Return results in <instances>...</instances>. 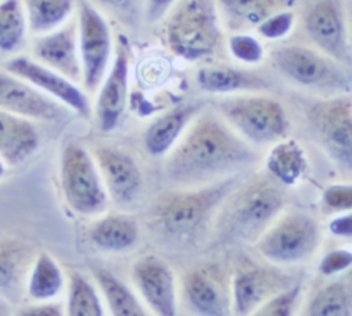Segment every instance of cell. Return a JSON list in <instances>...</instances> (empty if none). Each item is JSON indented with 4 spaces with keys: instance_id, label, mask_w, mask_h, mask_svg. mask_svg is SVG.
Returning <instances> with one entry per match:
<instances>
[{
    "instance_id": "1",
    "label": "cell",
    "mask_w": 352,
    "mask_h": 316,
    "mask_svg": "<svg viewBox=\"0 0 352 316\" xmlns=\"http://www.w3.org/2000/svg\"><path fill=\"white\" fill-rule=\"evenodd\" d=\"M165 172L177 183H195L248 165L254 154L213 115H201L173 146Z\"/></svg>"
},
{
    "instance_id": "2",
    "label": "cell",
    "mask_w": 352,
    "mask_h": 316,
    "mask_svg": "<svg viewBox=\"0 0 352 316\" xmlns=\"http://www.w3.org/2000/svg\"><path fill=\"white\" fill-rule=\"evenodd\" d=\"M165 23V41L176 56L195 62L216 54L223 41L214 0H176Z\"/></svg>"
},
{
    "instance_id": "3",
    "label": "cell",
    "mask_w": 352,
    "mask_h": 316,
    "mask_svg": "<svg viewBox=\"0 0 352 316\" xmlns=\"http://www.w3.org/2000/svg\"><path fill=\"white\" fill-rule=\"evenodd\" d=\"M283 206V192L271 179H257L245 185L223 213L221 231L227 238L253 239Z\"/></svg>"
},
{
    "instance_id": "4",
    "label": "cell",
    "mask_w": 352,
    "mask_h": 316,
    "mask_svg": "<svg viewBox=\"0 0 352 316\" xmlns=\"http://www.w3.org/2000/svg\"><path fill=\"white\" fill-rule=\"evenodd\" d=\"M234 185L235 179H228L192 191L166 194L154 205L153 217L170 235H190L205 223Z\"/></svg>"
},
{
    "instance_id": "5",
    "label": "cell",
    "mask_w": 352,
    "mask_h": 316,
    "mask_svg": "<svg viewBox=\"0 0 352 316\" xmlns=\"http://www.w3.org/2000/svg\"><path fill=\"white\" fill-rule=\"evenodd\" d=\"M60 185L67 205L80 214H98L106 209L107 195L98 166L80 144H65L60 154Z\"/></svg>"
},
{
    "instance_id": "6",
    "label": "cell",
    "mask_w": 352,
    "mask_h": 316,
    "mask_svg": "<svg viewBox=\"0 0 352 316\" xmlns=\"http://www.w3.org/2000/svg\"><path fill=\"white\" fill-rule=\"evenodd\" d=\"M219 113L245 137L254 143H270L287 129L282 104L268 96L242 95L216 100Z\"/></svg>"
},
{
    "instance_id": "7",
    "label": "cell",
    "mask_w": 352,
    "mask_h": 316,
    "mask_svg": "<svg viewBox=\"0 0 352 316\" xmlns=\"http://www.w3.org/2000/svg\"><path fill=\"white\" fill-rule=\"evenodd\" d=\"M274 66L292 81L316 89L348 91L349 78L341 65L304 45H282L271 52Z\"/></svg>"
},
{
    "instance_id": "8",
    "label": "cell",
    "mask_w": 352,
    "mask_h": 316,
    "mask_svg": "<svg viewBox=\"0 0 352 316\" xmlns=\"http://www.w3.org/2000/svg\"><path fill=\"white\" fill-rule=\"evenodd\" d=\"M77 29L81 84L87 92L94 93L99 88L110 65V29L99 10L88 0L78 1Z\"/></svg>"
},
{
    "instance_id": "9",
    "label": "cell",
    "mask_w": 352,
    "mask_h": 316,
    "mask_svg": "<svg viewBox=\"0 0 352 316\" xmlns=\"http://www.w3.org/2000/svg\"><path fill=\"white\" fill-rule=\"evenodd\" d=\"M319 240L318 224L301 213H292L278 220L260 235L256 247L267 260L292 264L308 257Z\"/></svg>"
},
{
    "instance_id": "10",
    "label": "cell",
    "mask_w": 352,
    "mask_h": 316,
    "mask_svg": "<svg viewBox=\"0 0 352 316\" xmlns=\"http://www.w3.org/2000/svg\"><path fill=\"white\" fill-rule=\"evenodd\" d=\"M352 103L349 95L314 103L308 111L318 137L329 155L345 170L352 165Z\"/></svg>"
},
{
    "instance_id": "11",
    "label": "cell",
    "mask_w": 352,
    "mask_h": 316,
    "mask_svg": "<svg viewBox=\"0 0 352 316\" xmlns=\"http://www.w3.org/2000/svg\"><path fill=\"white\" fill-rule=\"evenodd\" d=\"M302 26L309 40L340 65H351V45L338 0H311L302 14Z\"/></svg>"
},
{
    "instance_id": "12",
    "label": "cell",
    "mask_w": 352,
    "mask_h": 316,
    "mask_svg": "<svg viewBox=\"0 0 352 316\" xmlns=\"http://www.w3.org/2000/svg\"><path fill=\"white\" fill-rule=\"evenodd\" d=\"M8 73L28 81L41 92L54 98L67 109L76 111L84 118L91 114V104L84 91L78 85L55 70L41 65L30 56L16 55L7 59L3 65Z\"/></svg>"
},
{
    "instance_id": "13",
    "label": "cell",
    "mask_w": 352,
    "mask_h": 316,
    "mask_svg": "<svg viewBox=\"0 0 352 316\" xmlns=\"http://www.w3.org/2000/svg\"><path fill=\"white\" fill-rule=\"evenodd\" d=\"M0 109L30 121H62L69 109L28 81L0 70Z\"/></svg>"
},
{
    "instance_id": "14",
    "label": "cell",
    "mask_w": 352,
    "mask_h": 316,
    "mask_svg": "<svg viewBox=\"0 0 352 316\" xmlns=\"http://www.w3.org/2000/svg\"><path fill=\"white\" fill-rule=\"evenodd\" d=\"M30 58L76 84L81 82L77 19L36 36L30 43Z\"/></svg>"
},
{
    "instance_id": "15",
    "label": "cell",
    "mask_w": 352,
    "mask_h": 316,
    "mask_svg": "<svg viewBox=\"0 0 352 316\" xmlns=\"http://www.w3.org/2000/svg\"><path fill=\"white\" fill-rule=\"evenodd\" d=\"M129 77V48L124 37H118L111 67L107 69L100 82V91L96 100V120L100 131L110 132L120 122L128 98Z\"/></svg>"
},
{
    "instance_id": "16",
    "label": "cell",
    "mask_w": 352,
    "mask_h": 316,
    "mask_svg": "<svg viewBox=\"0 0 352 316\" xmlns=\"http://www.w3.org/2000/svg\"><path fill=\"white\" fill-rule=\"evenodd\" d=\"M132 278L153 312L162 316L176 313V290L170 268L158 257L139 258L132 268Z\"/></svg>"
},
{
    "instance_id": "17",
    "label": "cell",
    "mask_w": 352,
    "mask_h": 316,
    "mask_svg": "<svg viewBox=\"0 0 352 316\" xmlns=\"http://www.w3.org/2000/svg\"><path fill=\"white\" fill-rule=\"evenodd\" d=\"M92 155L111 198L118 203L133 201L143 185L140 169L133 158L109 146L96 147Z\"/></svg>"
},
{
    "instance_id": "18",
    "label": "cell",
    "mask_w": 352,
    "mask_h": 316,
    "mask_svg": "<svg viewBox=\"0 0 352 316\" xmlns=\"http://www.w3.org/2000/svg\"><path fill=\"white\" fill-rule=\"evenodd\" d=\"M33 258L26 240L10 234L0 235V297L11 304L19 300Z\"/></svg>"
},
{
    "instance_id": "19",
    "label": "cell",
    "mask_w": 352,
    "mask_h": 316,
    "mask_svg": "<svg viewBox=\"0 0 352 316\" xmlns=\"http://www.w3.org/2000/svg\"><path fill=\"white\" fill-rule=\"evenodd\" d=\"M38 144L40 135L33 121L0 109V159L7 168L26 162Z\"/></svg>"
},
{
    "instance_id": "20",
    "label": "cell",
    "mask_w": 352,
    "mask_h": 316,
    "mask_svg": "<svg viewBox=\"0 0 352 316\" xmlns=\"http://www.w3.org/2000/svg\"><path fill=\"white\" fill-rule=\"evenodd\" d=\"M199 110L201 103L187 102L177 104L157 118L146 131V150L151 155L166 154L177 143L183 129Z\"/></svg>"
},
{
    "instance_id": "21",
    "label": "cell",
    "mask_w": 352,
    "mask_h": 316,
    "mask_svg": "<svg viewBox=\"0 0 352 316\" xmlns=\"http://www.w3.org/2000/svg\"><path fill=\"white\" fill-rule=\"evenodd\" d=\"M280 282L275 273L265 269H245L238 272L232 284L235 313H253L279 290Z\"/></svg>"
},
{
    "instance_id": "22",
    "label": "cell",
    "mask_w": 352,
    "mask_h": 316,
    "mask_svg": "<svg viewBox=\"0 0 352 316\" xmlns=\"http://www.w3.org/2000/svg\"><path fill=\"white\" fill-rule=\"evenodd\" d=\"M198 87L210 93H228L236 91H261L270 88L268 80L257 73L230 66H205L197 73Z\"/></svg>"
},
{
    "instance_id": "23",
    "label": "cell",
    "mask_w": 352,
    "mask_h": 316,
    "mask_svg": "<svg viewBox=\"0 0 352 316\" xmlns=\"http://www.w3.org/2000/svg\"><path fill=\"white\" fill-rule=\"evenodd\" d=\"M230 25L235 29L257 27L270 16L292 10L297 0H214Z\"/></svg>"
},
{
    "instance_id": "24",
    "label": "cell",
    "mask_w": 352,
    "mask_h": 316,
    "mask_svg": "<svg viewBox=\"0 0 352 316\" xmlns=\"http://www.w3.org/2000/svg\"><path fill=\"white\" fill-rule=\"evenodd\" d=\"M65 278L52 256L40 251L34 256L25 282V295L29 301H52L63 290Z\"/></svg>"
},
{
    "instance_id": "25",
    "label": "cell",
    "mask_w": 352,
    "mask_h": 316,
    "mask_svg": "<svg viewBox=\"0 0 352 316\" xmlns=\"http://www.w3.org/2000/svg\"><path fill=\"white\" fill-rule=\"evenodd\" d=\"M88 236L91 242L102 250L121 251L135 245L138 239V225L126 216L109 214L91 225Z\"/></svg>"
},
{
    "instance_id": "26",
    "label": "cell",
    "mask_w": 352,
    "mask_h": 316,
    "mask_svg": "<svg viewBox=\"0 0 352 316\" xmlns=\"http://www.w3.org/2000/svg\"><path fill=\"white\" fill-rule=\"evenodd\" d=\"M186 295L191 308L201 315H227V298L213 278L204 271H192L184 282Z\"/></svg>"
},
{
    "instance_id": "27",
    "label": "cell",
    "mask_w": 352,
    "mask_h": 316,
    "mask_svg": "<svg viewBox=\"0 0 352 316\" xmlns=\"http://www.w3.org/2000/svg\"><path fill=\"white\" fill-rule=\"evenodd\" d=\"M28 32L34 36L51 32L63 25L74 10V0H21Z\"/></svg>"
},
{
    "instance_id": "28",
    "label": "cell",
    "mask_w": 352,
    "mask_h": 316,
    "mask_svg": "<svg viewBox=\"0 0 352 316\" xmlns=\"http://www.w3.org/2000/svg\"><path fill=\"white\" fill-rule=\"evenodd\" d=\"M267 169L282 184L297 183L307 170L304 150L293 139L278 143L267 157Z\"/></svg>"
},
{
    "instance_id": "29",
    "label": "cell",
    "mask_w": 352,
    "mask_h": 316,
    "mask_svg": "<svg viewBox=\"0 0 352 316\" xmlns=\"http://www.w3.org/2000/svg\"><path fill=\"white\" fill-rule=\"evenodd\" d=\"M28 23L21 0H0V54L18 52L26 41Z\"/></svg>"
},
{
    "instance_id": "30",
    "label": "cell",
    "mask_w": 352,
    "mask_h": 316,
    "mask_svg": "<svg viewBox=\"0 0 352 316\" xmlns=\"http://www.w3.org/2000/svg\"><path fill=\"white\" fill-rule=\"evenodd\" d=\"M92 273L99 283L102 293L107 301L109 309L116 316H142L143 306L139 304L132 291L111 272L104 268L95 267Z\"/></svg>"
},
{
    "instance_id": "31",
    "label": "cell",
    "mask_w": 352,
    "mask_h": 316,
    "mask_svg": "<svg viewBox=\"0 0 352 316\" xmlns=\"http://www.w3.org/2000/svg\"><path fill=\"white\" fill-rule=\"evenodd\" d=\"M66 313L70 316H102L103 308L94 286L77 271L70 272Z\"/></svg>"
},
{
    "instance_id": "32",
    "label": "cell",
    "mask_w": 352,
    "mask_h": 316,
    "mask_svg": "<svg viewBox=\"0 0 352 316\" xmlns=\"http://www.w3.org/2000/svg\"><path fill=\"white\" fill-rule=\"evenodd\" d=\"M351 304L349 286L344 282H334L315 294L307 313L311 316H349Z\"/></svg>"
},
{
    "instance_id": "33",
    "label": "cell",
    "mask_w": 352,
    "mask_h": 316,
    "mask_svg": "<svg viewBox=\"0 0 352 316\" xmlns=\"http://www.w3.org/2000/svg\"><path fill=\"white\" fill-rule=\"evenodd\" d=\"M300 295V286H293L287 290L275 293L267 301H264L253 313L268 316H286L292 315L296 301Z\"/></svg>"
},
{
    "instance_id": "34",
    "label": "cell",
    "mask_w": 352,
    "mask_h": 316,
    "mask_svg": "<svg viewBox=\"0 0 352 316\" xmlns=\"http://www.w3.org/2000/svg\"><path fill=\"white\" fill-rule=\"evenodd\" d=\"M230 51L241 62L258 63L264 51L261 44L249 34H235L230 38Z\"/></svg>"
},
{
    "instance_id": "35",
    "label": "cell",
    "mask_w": 352,
    "mask_h": 316,
    "mask_svg": "<svg viewBox=\"0 0 352 316\" xmlns=\"http://www.w3.org/2000/svg\"><path fill=\"white\" fill-rule=\"evenodd\" d=\"M293 22L294 14L292 12V10H289L270 16L268 19L261 22L256 29L261 36L267 38H279L290 32Z\"/></svg>"
},
{
    "instance_id": "36",
    "label": "cell",
    "mask_w": 352,
    "mask_h": 316,
    "mask_svg": "<svg viewBox=\"0 0 352 316\" xmlns=\"http://www.w3.org/2000/svg\"><path fill=\"white\" fill-rule=\"evenodd\" d=\"M323 202L331 210H349L352 206V187L349 184H334L323 192Z\"/></svg>"
},
{
    "instance_id": "37",
    "label": "cell",
    "mask_w": 352,
    "mask_h": 316,
    "mask_svg": "<svg viewBox=\"0 0 352 316\" xmlns=\"http://www.w3.org/2000/svg\"><path fill=\"white\" fill-rule=\"evenodd\" d=\"M351 264H352V253L349 250L337 249L327 253L322 258L319 271L326 276H331L348 269Z\"/></svg>"
},
{
    "instance_id": "38",
    "label": "cell",
    "mask_w": 352,
    "mask_h": 316,
    "mask_svg": "<svg viewBox=\"0 0 352 316\" xmlns=\"http://www.w3.org/2000/svg\"><path fill=\"white\" fill-rule=\"evenodd\" d=\"M14 313L23 316H59L63 315V308L52 301H30V304L16 308Z\"/></svg>"
},
{
    "instance_id": "39",
    "label": "cell",
    "mask_w": 352,
    "mask_h": 316,
    "mask_svg": "<svg viewBox=\"0 0 352 316\" xmlns=\"http://www.w3.org/2000/svg\"><path fill=\"white\" fill-rule=\"evenodd\" d=\"M94 5H100L116 14L133 12L144 0H88Z\"/></svg>"
},
{
    "instance_id": "40",
    "label": "cell",
    "mask_w": 352,
    "mask_h": 316,
    "mask_svg": "<svg viewBox=\"0 0 352 316\" xmlns=\"http://www.w3.org/2000/svg\"><path fill=\"white\" fill-rule=\"evenodd\" d=\"M176 0H144V16L146 21L154 23L160 21L175 4Z\"/></svg>"
},
{
    "instance_id": "41",
    "label": "cell",
    "mask_w": 352,
    "mask_h": 316,
    "mask_svg": "<svg viewBox=\"0 0 352 316\" xmlns=\"http://www.w3.org/2000/svg\"><path fill=\"white\" fill-rule=\"evenodd\" d=\"M330 229L334 235L338 236H345L349 238L351 232H352V220H351V214H345L341 217H337L331 221L330 224Z\"/></svg>"
},
{
    "instance_id": "42",
    "label": "cell",
    "mask_w": 352,
    "mask_h": 316,
    "mask_svg": "<svg viewBox=\"0 0 352 316\" xmlns=\"http://www.w3.org/2000/svg\"><path fill=\"white\" fill-rule=\"evenodd\" d=\"M14 308H12V304L10 301H7L6 298L0 297V316L3 315H11L14 313Z\"/></svg>"
},
{
    "instance_id": "43",
    "label": "cell",
    "mask_w": 352,
    "mask_h": 316,
    "mask_svg": "<svg viewBox=\"0 0 352 316\" xmlns=\"http://www.w3.org/2000/svg\"><path fill=\"white\" fill-rule=\"evenodd\" d=\"M6 172H7V165L0 159V179H3V177H4Z\"/></svg>"
}]
</instances>
